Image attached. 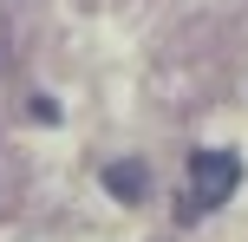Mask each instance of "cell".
Here are the masks:
<instances>
[{"instance_id":"obj_1","label":"cell","mask_w":248,"mask_h":242,"mask_svg":"<svg viewBox=\"0 0 248 242\" xmlns=\"http://www.w3.org/2000/svg\"><path fill=\"white\" fill-rule=\"evenodd\" d=\"M235 183H242V157L235 151H196L189 157V183H183V196H176V216L196 223V216H209V210H222L229 196H235Z\"/></svg>"},{"instance_id":"obj_2","label":"cell","mask_w":248,"mask_h":242,"mask_svg":"<svg viewBox=\"0 0 248 242\" xmlns=\"http://www.w3.org/2000/svg\"><path fill=\"white\" fill-rule=\"evenodd\" d=\"M105 190L124 196V203H137V196H144V164H111L105 170Z\"/></svg>"}]
</instances>
